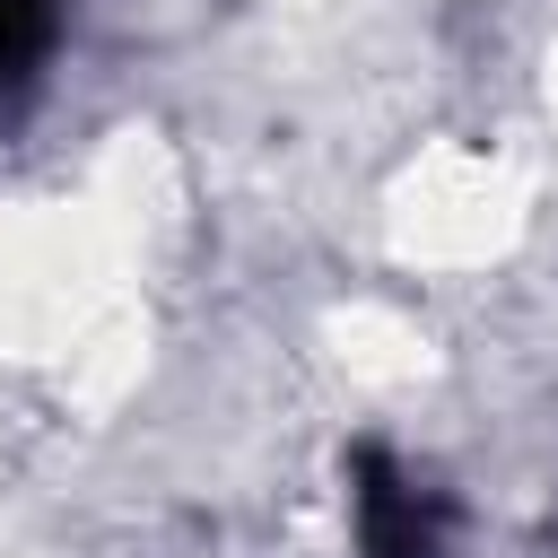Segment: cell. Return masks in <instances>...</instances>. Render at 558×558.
Instances as JSON below:
<instances>
[{
  "label": "cell",
  "mask_w": 558,
  "mask_h": 558,
  "mask_svg": "<svg viewBox=\"0 0 558 558\" xmlns=\"http://www.w3.org/2000/svg\"><path fill=\"white\" fill-rule=\"evenodd\" d=\"M44 44H52V9L0 0V78H26V61H44Z\"/></svg>",
  "instance_id": "2"
},
{
  "label": "cell",
  "mask_w": 558,
  "mask_h": 558,
  "mask_svg": "<svg viewBox=\"0 0 558 558\" xmlns=\"http://www.w3.org/2000/svg\"><path fill=\"white\" fill-rule=\"evenodd\" d=\"M349 514H357V558H445L453 541V506L384 445L349 453Z\"/></svg>",
  "instance_id": "1"
}]
</instances>
